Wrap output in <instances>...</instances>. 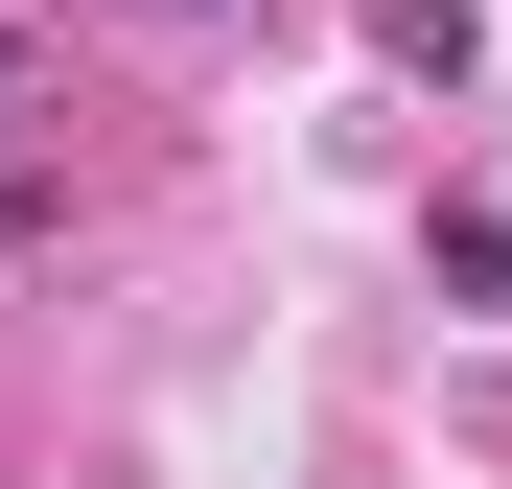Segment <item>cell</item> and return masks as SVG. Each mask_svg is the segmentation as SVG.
Masks as SVG:
<instances>
[{"mask_svg": "<svg viewBox=\"0 0 512 489\" xmlns=\"http://www.w3.org/2000/svg\"><path fill=\"white\" fill-rule=\"evenodd\" d=\"M373 47L396 70H466V0H373Z\"/></svg>", "mask_w": 512, "mask_h": 489, "instance_id": "obj_1", "label": "cell"}]
</instances>
